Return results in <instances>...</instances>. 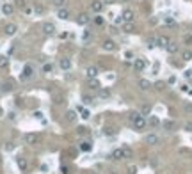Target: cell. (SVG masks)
<instances>
[{
  "label": "cell",
  "instance_id": "cell-1",
  "mask_svg": "<svg viewBox=\"0 0 192 174\" xmlns=\"http://www.w3.org/2000/svg\"><path fill=\"white\" fill-rule=\"evenodd\" d=\"M132 126H134L135 132H142V130L148 126V119H146L144 116H137V119L132 123Z\"/></svg>",
  "mask_w": 192,
  "mask_h": 174
},
{
  "label": "cell",
  "instance_id": "cell-2",
  "mask_svg": "<svg viewBox=\"0 0 192 174\" xmlns=\"http://www.w3.org/2000/svg\"><path fill=\"white\" fill-rule=\"evenodd\" d=\"M32 77H34V66H32V64H25V66H23V69H21L20 78L25 82V80H30Z\"/></svg>",
  "mask_w": 192,
  "mask_h": 174
},
{
  "label": "cell",
  "instance_id": "cell-3",
  "mask_svg": "<svg viewBox=\"0 0 192 174\" xmlns=\"http://www.w3.org/2000/svg\"><path fill=\"white\" fill-rule=\"evenodd\" d=\"M41 30H43V34L45 36H55V32H57V29H55V25L54 23H50V21H45L43 25H41Z\"/></svg>",
  "mask_w": 192,
  "mask_h": 174
},
{
  "label": "cell",
  "instance_id": "cell-4",
  "mask_svg": "<svg viewBox=\"0 0 192 174\" xmlns=\"http://www.w3.org/2000/svg\"><path fill=\"white\" fill-rule=\"evenodd\" d=\"M121 18H123V21H125V23H134L135 13L132 11V9H125V11H123V14H121Z\"/></svg>",
  "mask_w": 192,
  "mask_h": 174
},
{
  "label": "cell",
  "instance_id": "cell-5",
  "mask_svg": "<svg viewBox=\"0 0 192 174\" xmlns=\"http://www.w3.org/2000/svg\"><path fill=\"white\" fill-rule=\"evenodd\" d=\"M101 48H103L105 52H114V50H117V44H116L112 39H105V41L101 43Z\"/></svg>",
  "mask_w": 192,
  "mask_h": 174
},
{
  "label": "cell",
  "instance_id": "cell-6",
  "mask_svg": "<svg viewBox=\"0 0 192 174\" xmlns=\"http://www.w3.org/2000/svg\"><path fill=\"white\" fill-rule=\"evenodd\" d=\"M91 11L96 13V14H100L103 11V0H93L91 2Z\"/></svg>",
  "mask_w": 192,
  "mask_h": 174
},
{
  "label": "cell",
  "instance_id": "cell-7",
  "mask_svg": "<svg viewBox=\"0 0 192 174\" xmlns=\"http://www.w3.org/2000/svg\"><path fill=\"white\" fill-rule=\"evenodd\" d=\"M158 140H160V139H158L156 133H148V135L144 137V142H146L148 146H156V144H158Z\"/></svg>",
  "mask_w": 192,
  "mask_h": 174
},
{
  "label": "cell",
  "instance_id": "cell-8",
  "mask_svg": "<svg viewBox=\"0 0 192 174\" xmlns=\"http://www.w3.org/2000/svg\"><path fill=\"white\" fill-rule=\"evenodd\" d=\"M123 158H125V153H123V149H121V148H116V149H112V153H110V160L119 162V160H123Z\"/></svg>",
  "mask_w": 192,
  "mask_h": 174
},
{
  "label": "cell",
  "instance_id": "cell-9",
  "mask_svg": "<svg viewBox=\"0 0 192 174\" xmlns=\"http://www.w3.org/2000/svg\"><path fill=\"white\" fill-rule=\"evenodd\" d=\"M23 140H25V144L34 146V144H38L39 142V135H36V133H27V135L23 137Z\"/></svg>",
  "mask_w": 192,
  "mask_h": 174
},
{
  "label": "cell",
  "instance_id": "cell-10",
  "mask_svg": "<svg viewBox=\"0 0 192 174\" xmlns=\"http://www.w3.org/2000/svg\"><path fill=\"white\" fill-rule=\"evenodd\" d=\"M87 87H89L91 91H96V93H98V89L101 87V84H100L98 78H87Z\"/></svg>",
  "mask_w": 192,
  "mask_h": 174
},
{
  "label": "cell",
  "instance_id": "cell-11",
  "mask_svg": "<svg viewBox=\"0 0 192 174\" xmlns=\"http://www.w3.org/2000/svg\"><path fill=\"white\" fill-rule=\"evenodd\" d=\"M98 73H100V68H98V66H89V68L85 69V77L87 78H96Z\"/></svg>",
  "mask_w": 192,
  "mask_h": 174
},
{
  "label": "cell",
  "instance_id": "cell-12",
  "mask_svg": "<svg viewBox=\"0 0 192 174\" xmlns=\"http://www.w3.org/2000/svg\"><path fill=\"white\" fill-rule=\"evenodd\" d=\"M89 21H91V16H89L87 13H80V14L77 16V23L78 25H87Z\"/></svg>",
  "mask_w": 192,
  "mask_h": 174
},
{
  "label": "cell",
  "instance_id": "cell-13",
  "mask_svg": "<svg viewBox=\"0 0 192 174\" xmlns=\"http://www.w3.org/2000/svg\"><path fill=\"white\" fill-rule=\"evenodd\" d=\"M16 30H18V27H16L14 23H7V25L4 27V32H5V36H14V34H16Z\"/></svg>",
  "mask_w": 192,
  "mask_h": 174
},
{
  "label": "cell",
  "instance_id": "cell-14",
  "mask_svg": "<svg viewBox=\"0 0 192 174\" xmlns=\"http://www.w3.org/2000/svg\"><path fill=\"white\" fill-rule=\"evenodd\" d=\"M144 68H146V60L144 59H135V62H134V69L135 71H144Z\"/></svg>",
  "mask_w": 192,
  "mask_h": 174
},
{
  "label": "cell",
  "instance_id": "cell-15",
  "mask_svg": "<svg viewBox=\"0 0 192 174\" xmlns=\"http://www.w3.org/2000/svg\"><path fill=\"white\" fill-rule=\"evenodd\" d=\"M2 13H4L5 16H11V14L14 13V5H13V4H9V2H5V4L2 5Z\"/></svg>",
  "mask_w": 192,
  "mask_h": 174
},
{
  "label": "cell",
  "instance_id": "cell-16",
  "mask_svg": "<svg viewBox=\"0 0 192 174\" xmlns=\"http://www.w3.org/2000/svg\"><path fill=\"white\" fill-rule=\"evenodd\" d=\"M151 87H153V85H151L150 80H146V78H141V80H139V89H141V91H150Z\"/></svg>",
  "mask_w": 192,
  "mask_h": 174
},
{
  "label": "cell",
  "instance_id": "cell-17",
  "mask_svg": "<svg viewBox=\"0 0 192 174\" xmlns=\"http://www.w3.org/2000/svg\"><path fill=\"white\" fill-rule=\"evenodd\" d=\"M169 43H171V41H169V38H167V36H156V46L166 48Z\"/></svg>",
  "mask_w": 192,
  "mask_h": 174
},
{
  "label": "cell",
  "instance_id": "cell-18",
  "mask_svg": "<svg viewBox=\"0 0 192 174\" xmlns=\"http://www.w3.org/2000/svg\"><path fill=\"white\" fill-rule=\"evenodd\" d=\"M96 94H98L100 99H107V98H110V89H107V87H100Z\"/></svg>",
  "mask_w": 192,
  "mask_h": 174
},
{
  "label": "cell",
  "instance_id": "cell-19",
  "mask_svg": "<svg viewBox=\"0 0 192 174\" xmlns=\"http://www.w3.org/2000/svg\"><path fill=\"white\" fill-rule=\"evenodd\" d=\"M16 163H18V167H20V171H21V172H27V171H29V163H27V160H25V158H21V156L16 158Z\"/></svg>",
  "mask_w": 192,
  "mask_h": 174
},
{
  "label": "cell",
  "instance_id": "cell-20",
  "mask_svg": "<svg viewBox=\"0 0 192 174\" xmlns=\"http://www.w3.org/2000/svg\"><path fill=\"white\" fill-rule=\"evenodd\" d=\"M166 50H167V53H171V55H174V53H178V50H180V46H178V43H174V41H171L167 46H166Z\"/></svg>",
  "mask_w": 192,
  "mask_h": 174
},
{
  "label": "cell",
  "instance_id": "cell-21",
  "mask_svg": "<svg viewBox=\"0 0 192 174\" xmlns=\"http://www.w3.org/2000/svg\"><path fill=\"white\" fill-rule=\"evenodd\" d=\"M57 18L59 20H68L70 18V9H66V7H60L57 11Z\"/></svg>",
  "mask_w": 192,
  "mask_h": 174
},
{
  "label": "cell",
  "instance_id": "cell-22",
  "mask_svg": "<svg viewBox=\"0 0 192 174\" xmlns=\"http://www.w3.org/2000/svg\"><path fill=\"white\" fill-rule=\"evenodd\" d=\"M78 149H80V151H91V149H93L91 140H82V142H80V146H78Z\"/></svg>",
  "mask_w": 192,
  "mask_h": 174
},
{
  "label": "cell",
  "instance_id": "cell-23",
  "mask_svg": "<svg viewBox=\"0 0 192 174\" xmlns=\"http://www.w3.org/2000/svg\"><path fill=\"white\" fill-rule=\"evenodd\" d=\"M59 64H60V68H62L64 71H70V69H71V60H70L68 57L60 59V62H59Z\"/></svg>",
  "mask_w": 192,
  "mask_h": 174
},
{
  "label": "cell",
  "instance_id": "cell-24",
  "mask_svg": "<svg viewBox=\"0 0 192 174\" xmlns=\"http://www.w3.org/2000/svg\"><path fill=\"white\" fill-rule=\"evenodd\" d=\"M64 117H66L68 123H75V121H77V112H75V110H68V112L64 114Z\"/></svg>",
  "mask_w": 192,
  "mask_h": 174
},
{
  "label": "cell",
  "instance_id": "cell-25",
  "mask_svg": "<svg viewBox=\"0 0 192 174\" xmlns=\"http://www.w3.org/2000/svg\"><path fill=\"white\" fill-rule=\"evenodd\" d=\"M77 135L78 137L89 135V128H87V126H78V128H77Z\"/></svg>",
  "mask_w": 192,
  "mask_h": 174
},
{
  "label": "cell",
  "instance_id": "cell-26",
  "mask_svg": "<svg viewBox=\"0 0 192 174\" xmlns=\"http://www.w3.org/2000/svg\"><path fill=\"white\" fill-rule=\"evenodd\" d=\"M82 103L84 105H91V103H94V98L91 94H82Z\"/></svg>",
  "mask_w": 192,
  "mask_h": 174
},
{
  "label": "cell",
  "instance_id": "cell-27",
  "mask_svg": "<svg viewBox=\"0 0 192 174\" xmlns=\"http://www.w3.org/2000/svg\"><path fill=\"white\" fill-rule=\"evenodd\" d=\"M123 30L128 32V34H132V32H135V25L134 23H123Z\"/></svg>",
  "mask_w": 192,
  "mask_h": 174
},
{
  "label": "cell",
  "instance_id": "cell-28",
  "mask_svg": "<svg viewBox=\"0 0 192 174\" xmlns=\"http://www.w3.org/2000/svg\"><path fill=\"white\" fill-rule=\"evenodd\" d=\"M148 124H150L151 128H155V126H158V124H160V121H158V117H156V116H150V119H148Z\"/></svg>",
  "mask_w": 192,
  "mask_h": 174
},
{
  "label": "cell",
  "instance_id": "cell-29",
  "mask_svg": "<svg viewBox=\"0 0 192 174\" xmlns=\"http://www.w3.org/2000/svg\"><path fill=\"white\" fill-rule=\"evenodd\" d=\"M7 66H9V59L5 55H0V69H5Z\"/></svg>",
  "mask_w": 192,
  "mask_h": 174
},
{
  "label": "cell",
  "instance_id": "cell-30",
  "mask_svg": "<svg viewBox=\"0 0 192 174\" xmlns=\"http://www.w3.org/2000/svg\"><path fill=\"white\" fill-rule=\"evenodd\" d=\"M181 59L187 60V62L192 60V50H183V52H181Z\"/></svg>",
  "mask_w": 192,
  "mask_h": 174
},
{
  "label": "cell",
  "instance_id": "cell-31",
  "mask_svg": "<svg viewBox=\"0 0 192 174\" xmlns=\"http://www.w3.org/2000/svg\"><path fill=\"white\" fill-rule=\"evenodd\" d=\"M150 112H151V107H150V105H142L139 114H141V116H150Z\"/></svg>",
  "mask_w": 192,
  "mask_h": 174
},
{
  "label": "cell",
  "instance_id": "cell-32",
  "mask_svg": "<svg viewBox=\"0 0 192 174\" xmlns=\"http://www.w3.org/2000/svg\"><path fill=\"white\" fill-rule=\"evenodd\" d=\"M78 112H80V117H82V119H89V117H91V114H89V110H87V108L78 107Z\"/></svg>",
  "mask_w": 192,
  "mask_h": 174
},
{
  "label": "cell",
  "instance_id": "cell-33",
  "mask_svg": "<svg viewBox=\"0 0 192 174\" xmlns=\"http://www.w3.org/2000/svg\"><path fill=\"white\" fill-rule=\"evenodd\" d=\"M93 23H94L96 27H103V23H105V21H103V18H101L100 14H96L94 18H93Z\"/></svg>",
  "mask_w": 192,
  "mask_h": 174
},
{
  "label": "cell",
  "instance_id": "cell-34",
  "mask_svg": "<svg viewBox=\"0 0 192 174\" xmlns=\"http://www.w3.org/2000/svg\"><path fill=\"white\" fill-rule=\"evenodd\" d=\"M2 89H4L5 93H11V91L14 89V85H13V82H4V85H2Z\"/></svg>",
  "mask_w": 192,
  "mask_h": 174
},
{
  "label": "cell",
  "instance_id": "cell-35",
  "mask_svg": "<svg viewBox=\"0 0 192 174\" xmlns=\"http://www.w3.org/2000/svg\"><path fill=\"white\" fill-rule=\"evenodd\" d=\"M121 149H123V153H125V158H130V156H132V148H130V146H126V144H125Z\"/></svg>",
  "mask_w": 192,
  "mask_h": 174
},
{
  "label": "cell",
  "instance_id": "cell-36",
  "mask_svg": "<svg viewBox=\"0 0 192 174\" xmlns=\"http://www.w3.org/2000/svg\"><path fill=\"white\" fill-rule=\"evenodd\" d=\"M164 128L171 132V130H174V128H176V123H174V121H166V123H164Z\"/></svg>",
  "mask_w": 192,
  "mask_h": 174
},
{
  "label": "cell",
  "instance_id": "cell-37",
  "mask_svg": "<svg viewBox=\"0 0 192 174\" xmlns=\"http://www.w3.org/2000/svg\"><path fill=\"white\" fill-rule=\"evenodd\" d=\"M166 85H167V84L160 80V82H156V84H155L153 87H155V91H164V89H166Z\"/></svg>",
  "mask_w": 192,
  "mask_h": 174
},
{
  "label": "cell",
  "instance_id": "cell-38",
  "mask_svg": "<svg viewBox=\"0 0 192 174\" xmlns=\"http://www.w3.org/2000/svg\"><path fill=\"white\" fill-rule=\"evenodd\" d=\"M91 38H93L91 30H85V32H84V36H82V41H84V43H89V41H91Z\"/></svg>",
  "mask_w": 192,
  "mask_h": 174
},
{
  "label": "cell",
  "instance_id": "cell-39",
  "mask_svg": "<svg viewBox=\"0 0 192 174\" xmlns=\"http://www.w3.org/2000/svg\"><path fill=\"white\" fill-rule=\"evenodd\" d=\"M54 103H55V105H62V103H64V96H62V94H55V96H54Z\"/></svg>",
  "mask_w": 192,
  "mask_h": 174
},
{
  "label": "cell",
  "instance_id": "cell-40",
  "mask_svg": "<svg viewBox=\"0 0 192 174\" xmlns=\"http://www.w3.org/2000/svg\"><path fill=\"white\" fill-rule=\"evenodd\" d=\"M34 13H36V14H43V13H45V7H43L41 4H34Z\"/></svg>",
  "mask_w": 192,
  "mask_h": 174
},
{
  "label": "cell",
  "instance_id": "cell-41",
  "mask_svg": "<svg viewBox=\"0 0 192 174\" xmlns=\"http://www.w3.org/2000/svg\"><path fill=\"white\" fill-rule=\"evenodd\" d=\"M103 133H105V135H114V133H116V128H112V126H105Z\"/></svg>",
  "mask_w": 192,
  "mask_h": 174
},
{
  "label": "cell",
  "instance_id": "cell-42",
  "mask_svg": "<svg viewBox=\"0 0 192 174\" xmlns=\"http://www.w3.org/2000/svg\"><path fill=\"white\" fill-rule=\"evenodd\" d=\"M183 43H185L187 46H192V34H187V36L183 38Z\"/></svg>",
  "mask_w": 192,
  "mask_h": 174
},
{
  "label": "cell",
  "instance_id": "cell-43",
  "mask_svg": "<svg viewBox=\"0 0 192 174\" xmlns=\"http://www.w3.org/2000/svg\"><path fill=\"white\" fill-rule=\"evenodd\" d=\"M156 46V38H148V48Z\"/></svg>",
  "mask_w": 192,
  "mask_h": 174
},
{
  "label": "cell",
  "instance_id": "cell-44",
  "mask_svg": "<svg viewBox=\"0 0 192 174\" xmlns=\"http://www.w3.org/2000/svg\"><path fill=\"white\" fill-rule=\"evenodd\" d=\"M137 116H141V114H139V112H130V114H128V121L134 123L135 119H137Z\"/></svg>",
  "mask_w": 192,
  "mask_h": 174
},
{
  "label": "cell",
  "instance_id": "cell-45",
  "mask_svg": "<svg viewBox=\"0 0 192 174\" xmlns=\"http://www.w3.org/2000/svg\"><path fill=\"white\" fill-rule=\"evenodd\" d=\"M54 4H55V5H57L59 9H60V7H64V4H66V0H54Z\"/></svg>",
  "mask_w": 192,
  "mask_h": 174
},
{
  "label": "cell",
  "instance_id": "cell-46",
  "mask_svg": "<svg viewBox=\"0 0 192 174\" xmlns=\"http://www.w3.org/2000/svg\"><path fill=\"white\" fill-rule=\"evenodd\" d=\"M52 69H54L52 64H45V66H43V71H45V73H48V71H52Z\"/></svg>",
  "mask_w": 192,
  "mask_h": 174
},
{
  "label": "cell",
  "instance_id": "cell-47",
  "mask_svg": "<svg viewBox=\"0 0 192 174\" xmlns=\"http://www.w3.org/2000/svg\"><path fill=\"white\" fill-rule=\"evenodd\" d=\"M68 153H70V156H71V158H75V156H77V149H75V148H70V151H68Z\"/></svg>",
  "mask_w": 192,
  "mask_h": 174
},
{
  "label": "cell",
  "instance_id": "cell-48",
  "mask_svg": "<svg viewBox=\"0 0 192 174\" xmlns=\"http://www.w3.org/2000/svg\"><path fill=\"white\" fill-rule=\"evenodd\" d=\"M185 132H190V133H192V121L185 123Z\"/></svg>",
  "mask_w": 192,
  "mask_h": 174
},
{
  "label": "cell",
  "instance_id": "cell-49",
  "mask_svg": "<svg viewBox=\"0 0 192 174\" xmlns=\"http://www.w3.org/2000/svg\"><path fill=\"white\" fill-rule=\"evenodd\" d=\"M128 174H137V167H135V165H130V167H128Z\"/></svg>",
  "mask_w": 192,
  "mask_h": 174
},
{
  "label": "cell",
  "instance_id": "cell-50",
  "mask_svg": "<svg viewBox=\"0 0 192 174\" xmlns=\"http://www.w3.org/2000/svg\"><path fill=\"white\" fill-rule=\"evenodd\" d=\"M13 149H14L13 142H7V144H5V151H13Z\"/></svg>",
  "mask_w": 192,
  "mask_h": 174
},
{
  "label": "cell",
  "instance_id": "cell-51",
  "mask_svg": "<svg viewBox=\"0 0 192 174\" xmlns=\"http://www.w3.org/2000/svg\"><path fill=\"white\" fill-rule=\"evenodd\" d=\"M183 108H185L187 112H192V103H185V105H183Z\"/></svg>",
  "mask_w": 192,
  "mask_h": 174
},
{
  "label": "cell",
  "instance_id": "cell-52",
  "mask_svg": "<svg viewBox=\"0 0 192 174\" xmlns=\"http://www.w3.org/2000/svg\"><path fill=\"white\" fill-rule=\"evenodd\" d=\"M23 13H25V14H32V9H30V7H27V5H25V7H23Z\"/></svg>",
  "mask_w": 192,
  "mask_h": 174
},
{
  "label": "cell",
  "instance_id": "cell-53",
  "mask_svg": "<svg viewBox=\"0 0 192 174\" xmlns=\"http://www.w3.org/2000/svg\"><path fill=\"white\" fill-rule=\"evenodd\" d=\"M166 23H167V25H174V20L173 18H166Z\"/></svg>",
  "mask_w": 192,
  "mask_h": 174
},
{
  "label": "cell",
  "instance_id": "cell-54",
  "mask_svg": "<svg viewBox=\"0 0 192 174\" xmlns=\"http://www.w3.org/2000/svg\"><path fill=\"white\" fill-rule=\"evenodd\" d=\"M183 75H185V77H187V78H189V77H192V69H187V71H185Z\"/></svg>",
  "mask_w": 192,
  "mask_h": 174
},
{
  "label": "cell",
  "instance_id": "cell-55",
  "mask_svg": "<svg viewBox=\"0 0 192 174\" xmlns=\"http://www.w3.org/2000/svg\"><path fill=\"white\" fill-rule=\"evenodd\" d=\"M125 57H126V59H132V57H134V53H132V52H126V53H125Z\"/></svg>",
  "mask_w": 192,
  "mask_h": 174
},
{
  "label": "cell",
  "instance_id": "cell-56",
  "mask_svg": "<svg viewBox=\"0 0 192 174\" xmlns=\"http://www.w3.org/2000/svg\"><path fill=\"white\" fill-rule=\"evenodd\" d=\"M174 82H176V77H171L169 80H167V84H174Z\"/></svg>",
  "mask_w": 192,
  "mask_h": 174
},
{
  "label": "cell",
  "instance_id": "cell-57",
  "mask_svg": "<svg viewBox=\"0 0 192 174\" xmlns=\"http://www.w3.org/2000/svg\"><path fill=\"white\" fill-rule=\"evenodd\" d=\"M103 4H116V0H103Z\"/></svg>",
  "mask_w": 192,
  "mask_h": 174
},
{
  "label": "cell",
  "instance_id": "cell-58",
  "mask_svg": "<svg viewBox=\"0 0 192 174\" xmlns=\"http://www.w3.org/2000/svg\"><path fill=\"white\" fill-rule=\"evenodd\" d=\"M62 174H70V169H66V167H62Z\"/></svg>",
  "mask_w": 192,
  "mask_h": 174
},
{
  "label": "cell",
  "instance_id": "cell-59",
  "mask_svg": "<svg viewBox=\"0 0 192 174\" xmlns=\"http://www.w3.org/2000/svg\"><path fill=\"white\" fill-rule=\"evenodd\" d=\"M119 2H130V0H119Z\"/></svg>",
  "mask_w": 192,
  "mask_h": 174
},
{
  "label": "cell",
  "instance_id": "cell-60",
  "mask_svg": "<svg viewBox=\"0 0 192 174\" xmlns=\"http://www.w3.org/2000/svg\"><path fill=\"white\" fill-rule=\"evenodd\" d=\"M91 174H98V172H91Z\"/></svg>",
  "mask_w": 192,
  "mask_h": 174
},
{
  "label": "cell",
  "instance_id": "cell-61",
  "mask_svg": "<svg viewBox=\"0 0 192 174\" xmlns=\"http://www.w3.org/2000/svg\"><path fill=\"white\" fill-rule=\"evenodd\" d=\"M0 114H2V108H0Z\"/></svg>",
  "mask_w": 192,
  "mask_h": 174
},
{
  "label": "cell",
  "instance_id": "cell-62",
  "mask_svg": "<svg viewBox=\"0 0 192 174\" xmlns=\"http://www.w3.org/2000/svg\"><path fill=\"white\" fill-rule=\"evenodd\" d=\"M190 30H192V25H190Z\"/></svg>",
  "mask_w": 192,
  "mask_h": 174
}]
</instances>
